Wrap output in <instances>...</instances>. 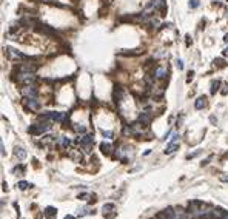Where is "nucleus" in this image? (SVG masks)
Returning a JSON list of instances; mask_svg holds the SVG:
<instances>
[{
  "label": "nucleus",
  "mask_w": 228,
  "mask_h": 219,
  "mask_svg": "<svg viewBox=\"0 0 228 219\" xmlns=\"http://www.w3.org/2000/svg\"><path fill=\"white\" fill-rule=\"evenodd\" d=\"M49 128H51V125H49V122L46 120V122H43V124H34V125H31V127L28 128V133H30V134H34V136H39V134H43V133L49 131Z\"/></svg>",
  "instance_id": "f257e3e1"
},
{
  "label": "nucleus",
  "mask_w": 228,
  "mask_h": 219,
  "mask_svg": "<svg viewBox=\"0 0 228 219\" xmlns=\"http://www.w3.org/2000/svg\"><path fill=\"white\" fill-rule=\"evenodd\" d=\"M204 207L205 205L199 201H193L190 202L188 205V213L193 216V217H199V216H204Z\"/></svg>",
  "instance_id": "f03ea898"
},
{
  "label": "nucleus",
  "mask_w": 228,
  "mask_h": 219,
  "mask_svg": "<svg viewBox=\"0 0 228 219\" xmlns=\"http://www.w3.org/2000/svg\"><path fill=\"white\" fill-rule=\"evenodd\" d=\"M34 80H36L34 73H20V74H19V82H20V83L31 85Z\"/></svg>",
  "instance_id": "7ed1b4c3"
},
{
  "label": "nucleus",
  "mask_w": 228,
  "mask_h": 219,
  "mask_svg": "<svg viewBox=\"0 0 228 219\" xmlns=\"http://www.w3.org/2000/svg\"><path fill=\"white\" fill-rule=\"evenodd\" d=\"M23 102H25V105L28 110H39V107H40V104L37 102L36 97H26V99H23Z\"/></svg>",
  "instance_id": "20e7f679"
},
{
  "label": "nucleus",
  "mask_w": 228,
  "mask_h": 219,
  "mask_svg": "<svg viewBox=\"0 0 228 219\" xmlns=\"http://www.w3.org/2000/svg\"><path fill=\"white\" fill-rule=\"evenodd\" d=\"M22 94H23V96H26V97H36V96H37V89H36V86L28 85L26 88H23V89H22Z\"/></svg>",
  "instance_id": "39448f33"
},
{
  "label": "nucleus",
  "mask_w": 228,
  "mask_h": 219,
  "mask_svg": "<svg viewBox=\"0 0 228 219\" xmlns=\"http://www.w3.org/2000/svg\"><path fill=\"white\" fill-rule=\"evenodd\" d=\"M139 122H140L143 127L150 125V122H151V114H150V113H146V111L140 113V116H139Z\"/></svg>",
  "instance_id": "423d86ee"
},
{
  "label": "nucleus",
  "mask_w": 228,
  "mask_h": 219,
  "mask_svg": "<svg viewBox=\"0 0 228 219\" xmlns=\"http://www.w3.org/2000/svg\"><path fill=\"white\" fill-rule=\"evenodd\" d=\"M154 8L160 11V16H165V12H167V2H165V0H157V2H154Z\"/></svg>",
  "instance_id": "0eeeda50"
},
{
  "label": "nucleus",
  "mask_w": 228,
  "mask_h": 219,
  "mask_svg": "<svg viewBox=\"0 0 228 219\" xmlns=\"http://www.w3.org/2000/svg\"><path fill=\"white\" fill-rule=\"evenodd\" d=\"M167 76H168V70L164 68V67H157L154 70V77H157V79H164Z\"/></svg>",
  "instance_id": "6e6552de"
},
{
  "label": "nucleus",
  "mask_w": 228,
  "mask_h": 219,
  "mask_svg": "<svg viewBox=\"0 0 228 219\" xmlns=\"http://www.w3.org/2000/svg\"><path fill=\"white\" fill-rule=\"evenodd\" d=\"M205 107H207V97H205V96L197 97V100L194 102V108H196V110H202V108H205Z\"/></svg>",
  "instance_id": "1a4fd4ad"
},
{
  "label": "nucleus",
  "mask_w": 228,
  "mask_h": 219,
  "mask_svg": "<svg viewBox=\"0 0 228 219\" xmlns=\"http://www.w3.org/2000/svg\"><path fill=\"white\" fill-rule=\"evenodd\" d=\"M100 151L105 154V156H110L111 151H113V145L108 144V142H102V144H100Z\"/></svg>",
  "instance_id": "9d476101"
},
{
  "label": "nucleus",
  "mask_w": 228,
  "mask_h": 219,
  "mask_svg": "<svg viewBox=\"0 0 228 219\" xmlns=\"http://www.w3.org/2000/svg\"><path fill=\"white\" fill-rule=\"evenodd\" d=\"M211 214H213V217H214V219H222V217L226 214V211H225V210H222V208H216V210H213V211H211Z\"/></svg>",
  "instance_id": "9b49d317"
},
{
  "label": "nucleus",
  "mask_w": 228,
  "mask_h": 219,
  "mask_svg": "<svg viewBox=\"0 0 228 219\" xmlns=\"http://www.w3.org/2000/svg\"><path fill=\"white\" fill-rule=\"evenodd\" d=\"M14 154H16V156H17L20 161H23V159L26 158V151H25L22 147H17V148L14 150Z\"/></svg>",
  "instance_id": "f8f14e48"
},
{
  "label": "nucleus",
  "mask_w": 228,
  "mask_h": 219,
  "mask_svg": "<svg viewBox=\"0 0 228 219\" xmlns=\"http://www.w3.org/2000/svg\"><path fill=\"white\" fill-rule=\"evenodd\" d=\"M114 210H116V205H114V204H105L103 207H102L103 214H108V213H111V211H114Z\"/></svg>",
  "instance_id": "ddd939ff"
},
{
  "label": "nucleus",
  "mask_w": 228,
  "mask_h": 219,
  "mask_svg": "<svg viewBox=\"0 0 228 219\" xmlns=\"http://www.w3.org/2000/svg\"><path fill=\"white\" fill-rule=\"evenodd\" d=\"M56 213H57V210H56L54 207H46V208H45V216H46V217H54Z\"/></svg>",
  "instance_id": "4468645a"
},
{
  "label": "nucleus",
  "mask_w": 228,
  "mask_h": 219,
  "mask_svg": "<svg viewBox=\"0 0 228 219\" xmlns=\"http://www.w3.org/2000/svg\"><path fill=\"white\" fill-rule=\"evenodd\" d=\"M59 144H60L62 147H65V148H68V147L71 145V140H70L68 137H59Z\"/></svg>",
  "instance_id": "2eb2a0df"
},
{
  "label": "nucleus",
  "mask_w": 228,
  "mask_h": 219,
  "mask_svg": "<svg viewBox=\"0 0 228 219\" xmlns=\"http://www.w3.org/2000/svg\"><path fill=\"white\" fill-rule=\"evenodd\" d=\"M177 148H179V145H177V144H170V145L165 148V154H171V153L176 151Z\"/></svg>",
  "instance_id": "dca6fc26"
},
{
  "label": "nucleus",
  "mask_w": 228,
  "mask_h": 219,
  "mask_svg": "<svg viewBox=\"0 0 228 219\" xmlns=\"http://www.w3.org/2000/svg\"><path fill=\"white\" fill-rule=\"evenodd\" d=\"M219 85H220V82H219V80H213V82H211V94H216Z\"/></svg>",
  "instance_id": "f3484780"
},
{
  "label": "nucleus",
  "mask_w": 228,
  "mask_h": 219,
  "mask_svg": "<svg viewBox=\"0 0 228 219\" xmlns=\"http://www.w3.org/2000/svg\"><path fill=\"white\" fill-rule=\"evenodd\" d=\"M17 187H19L20 190H26V188H28V187H31V184H28V182H26V181H20V182L17 184Z\"/></svg>",
  "instance_id": "a211bd4d"
},
{
  "label": "nucleus",
  "mask_w": 228,
  "mask_h": 219,
  "mask_svg": "<svg viewBox=\"0 0 228 219\" xmlns=\"http://www.w3.org/2000/svg\"><path fill=\"white\" fill-rule=\"evenodd\" d=\"M102 134H103V137H106V139H111V137L114 136L111 130H106V131H105V130H102Z\"/></svg>",
  "instance_id": "6ab92c4d"
},
{
  "label": "nucleus",
  "mask_w": 228,
  "mask_h": 219,
  "mask_svg": "<svg viewBox=\"0 0 228 219\" xmlns=\"http://www.w3.org/2000/svg\"><path fill=\"white\" fill-rule=\"evenodd\" d=\"M91 211H89V208L88 207H85V208H82V210H79V216L82 217V216H86V214H89Z\"/></svg>",
  "instance_id": "aec40b11"
},
{
  "label": "nucleus",
  "mask_w": 228,
  "mask_h": 219,
  "mask_svg": "<svg viewBox=\"0 0 228 219\" xmlns=\"http://www.w3.org/2000/svg\"><path fill=\"white\" fill-rule=\"evenodd\" d=\"M74 130H76L77 133H85V131H86V128H85L83 125H76V127H74Z\"/></svg>",
  "instance_id": "412c9836"
},
{
  "label": "nucleus",
  "mask_w": 228,
  "mask_h": 219,
  "mask_svg": "<svg viewBox=\"0 0 228 219\" xmlns=\"http://www.w3.org/2000/svg\"><path fill=\"white\" fill-rule=\"evenodd\" d=\"M199 5H200L199 0H190V8H193V9H194V8H197Z\"/></svg>",
  "instance_id": "4be33fe9"
},
{
  "label": "nucleus",
  "mask_w": 228,
  "mask_h": 219,
  "mask_svg": "<svg viewBox=\"0 0 228 219\" xmlns=\"http://www.w3.org/2000/svg\"><path fill=\"white\" fill-rule=\"evenodd\" d=\"M193 77H194V73H193V71H190V73H188V79H186V82H191V80H193Z\"/></svg>",
  "instance_id": "5701e85b"
},
{
  "label": "nucleus",
  "mask_w": 228,
  "mask_h": 219,
  "mask_svg": "<svg viewBox=\"0 0 228 219\" xmlns=\"http://www.w3.org/2000/svg\"><path fill=\"white\" fill-rule=\"evenodd\" d=\"M14 173H16V174H17V173H23V167H16Z\"/></svg>",
  "instance_id": "b1692460"
},
{
  "label": "nucleus",
  "mask_w": 228,
  "mask_h": 219,
  "mask_svg": "<svg viewBox=\"0 0 228 219\" xmlns=\"http://www.w3.org/2000/svg\"><path fill=\"white\" fill-rule=\"evenodd\" d=\"M176 63H177V68H179V70H183V62H182V60H177Z\"/></svg>",
  "instance_id": "393cba45"
},
{
  "label": "nucleus",
  "mask_w": 228,
  "mask_h": 219,
  "mask_svg": "<svg viewBox=\"0 0 228 219\" xmlns=\"http://www.w3.org/2000/svg\"><path fill=\"white\" fill-rule=\"evenodd\" d=\"M214 63H217L219 67H222V65H223V60H222V59H216V60H214Z\"/></svg>",
  "instance_id": "a878e982"
},
{
  "label": "nucleus",
  "mask_w": 228,
  "mask_h": 219,
  "mask_svg": "<svg viewBox=\"0 0 228 219\" xmlns=\"http://www.w3.org/2000/svg\"><path fill=\"white\" fill-rule=\"evenodd\" d=\"M220 179H222L223 182H228V177H226V176H220Z\"/></svg>",
  "instance_id": "bb28decb"
},
{
  "label": "nucleus",
  "mask_w": 228,
  "mask_h": 219,
  "mask_svg": "<svg viewBox=\"0 0 228 219\" xmlns=\"http://www.w3.org/2000/svg\"><path fill=\"white\" fill-rule=\"evenodd\" d=\"M222 54H223V56H228V46L223 49V53H222Z\"/></svg>",
  "instance_id": "cd10ccee"
},
{
  "label": "nucleus",
  "mask_w": 228,
  "mask_h": 219,
  "mask_svg": "<svg viewBox=\"0 0 228 219\" xmlns=\"http://www.w3.org/2000/svg\"><path fill=\"white\" fill-rule=\"evenodd\" d=\"M2 156H5V145H3V142H2Z\"/></svg>",
  "instance_id": "c85d7f7f"
},
{
  "label": "nucleus",
  "mask_w": 228,
  "mask_h": 219,
  "mask_svg": "<svg viewBox=\"0 0 228 219\" xmlns=\"http://www.w3.org/2000/svg\"><path fill=\"white\" fill-rule=\"evenodd\" d=\"M63 219H76V217H74V216H71V214H68V216H65Z\"/></svg>",
  "instance_id": "c756f323"
},
{
  "label": "nucleus",
  "mask_w": 228,
  "mask_h": 219,
  "mask_svg": "<svg viewBox=\"0 0 228 219\" xmlns=\"http://www.w3.org/2000/svg\"><path fill=\"white\" fill-rule=\"evenodd\" d=\"M223 40H225V42H228V34H225V37H223Z\"/></svg>",
  "instance_id": "7c9ffc66"
},
{
  "label": "nucleus",
  "mask_w": 228,
  "mask_h": 219,
  "mask_svg": "<svg viewBox=\"0 0 228 219\" xmlns=\"http://www.w3.org/2000/svg\"><path fill=\"white\" fill-rule=\"evenodd\" d=\"M226 219H228V217H226Z\"/></svg>",
  "instance_id": "2f4dec72"
}]
</instances>
